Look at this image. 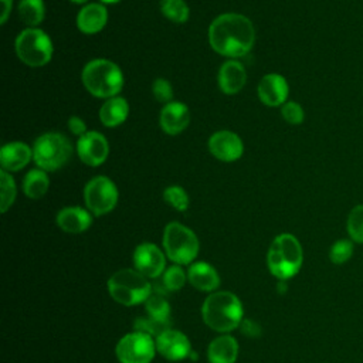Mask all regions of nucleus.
I'll list each match as a JSON object with an SVG mask.
<instances>
[{"label": "nucleus", "mask_w": 363, "mask_h": 363, "mask_svg": "<svg viewBox=\"0 0 363 363\" xmlns=\"http://www.w3.org/2000/svg\"><path fill=\"white\" fill-rule=\"evenodd\" d=\"M146 312L149 316L160 319V320H169L170 315V305L166 298V291L163 288L156 286L152 289L150 295L145 301Z\"/></svg>", "instance_id": "obj_25"}, {"label": "nucleus", "mask_w": 363, "mask_h": 363, "mask_svg": "<svg viewBox=\"0 0 363 363\" xmlns=\"http://www.w3.org/2000/svg\"><path fill=\"white\" fill-rule=\"evenodd\" d=\"M72 146L69 140L55 132L44 133L37 138L33 146V159L38 169L54 172L62 167L71 157Z\"/></svg>", "instance_id": "obj_6"}, {"label": "nucleus", "mask_w": 363, "mask_h": 363, "mask_svg": "<svg viewBox=\"0 0 363 363\" xmlns=\"http://www.w3.org/2000/svg\"><path fill=\"white\" fill-rule=\"evenodd\" d=\"M190 284L200 291H214L220 285V277L210 264L194 262L187 272Z\"/></svg>", "instance_id": "obj_21"}, {"label": "nucleus", "mask_w": 363, "mask_h": 363, "mask_svg": "<svg viewBox=\"0 0 363 363\" xmlns=\"http://www.w3.org/2000/svg\"><path fill=\"white\" fill-rule=\"evenodd\" d=\"M82 82L86 91L94 96L109 99L122 91L123 75L115 62L96 58L84 67Z\"/></svg>", "instance_id": "obj_3"}, {"label": "nucleus", "mask_w": 363, "mask_h": 363, "mask_svg": "<svg viewBox=\"0 0 363 363\" xmlns=\"http://www.w3.org/2000/svg\"><path fill=\"white\" fill-rule=\"evenodd\" d=\"M164 201L176 208L177 211H184L189 207V196L180 186H169L163 191Z\"/></svg>", "instance_id": "obj_31"}, {"label": "nucleus", "mask_w": 363, "mask_h": 363, "mask_svg": "<svg viewBox=\"0 0 363 363\" xmlns=\"http://www.w3.org/2000/svg\"><path fill=\"white\" fill-rule=\"evenodd\" d=\"M68 128L77 136H82V135H85L88 132L85 122L79 116H71L68 119Z\"/></svg>", "instance_id": "obj_36"}, {"label": "nucleus", "mask_w": 363, "mask_h": 363, "mask_svg": "<svg viewBox=\"0 0 363 363\" xmlns=\"http://www.w3.org/2000/svg\"><path fill=\"white\" fill-rule=\"evenodd\" d=\"M102 3H118L119 0H101Z\"/></svg>", "instance_id": "obj_39"}, {"label": "nucleus", "mask_w": 363, "mask_h": 363, "mask_svg": "<svg viewBox=\"0 0 363 363\" xmlns=\"http://www.w3.org/2000/svg\"><path fill=\"white\" fill-rule=\"evenodd\" d=\"M207 356L210 363H234L238 356V345L233 336H218L210 343Z\"/></svg>", "instance_id": "obj_22"}, {"label": "nucleus", "mask_w": 363, "mask_h": 363, "mask_svg": "<svg viewBox=\"0 0 363 363\" xmlns=\"http://www.w3.org/2000/svg\"><path fill=\"white\" fill-rule=\"evenodd\" d=\"M156 349L167 360H182L191 352L187 336L174 329H167L156 337Z\"/></svg>", "instance_id": "obj_14"}, {"label": "nucleus", "mask_w": 363, "mask_h": 363, "mask_svg": "<svg viewBox=\"0 0 363 363\" xmlns=\"http://www.w3.org/2000/svg\"><path fill=\"white\" fill-rule=\"evenodd\" d=\"M186 274L179 265L169 267L162 277V284L164 291H177L184 285Z\"/></svg>", "instance_id": "obj_32"}, {"label": "nucleus", "mask_w": 363, "mask_h": 363, "mask_svg": "<svg viewBox=\"0 0 363 363\" xmlns=\"http://www.w3.org/2000/svg\"><path fill=\"white\" fill-rule=\"evenodd\" d=\"M160 10L173 23H184L190 13L184 0H160Z\"/></svg>", "instance_id": "obj_27"}, {"label": "nucleus", "mask_w": 363, "mask_h": 363, "mask_svg": "<svg viewBox=\"0 0 363 363\" xmlns=\"http://www.w3.org/2000/svg\"><path fill=\"white\" fill-rule=\"evenodd\" d=\"M33 157V149L21 142H11L1 147L0 150V164L1 170L17 172L23 169Z\"/></svg>", "instance_id": "obj_17"}, {"label": "nucleus", "mask_w": 363, "mask_h": 363, "mask_svg": "<svg viewBox=\"0 0 363 363\" xmlns=\"http://www.w3.org/2000/svg\"><path fill=\"white\" fill-rule=\"evenodd\" d=\"M11 3L13 0H1V4H3V10H1V17H0V23L4 24L9 14H10V10H11Z\"/></svg>", "instance_id": "obj_37"}, {"label": "nucleus", "mask_w": 363, "mask_h": 363, "mask_svg": "<svg viewBox=\"0 0 363 363\" xmlns=\"http://www.w3.org/2000/svg\"><path fill=\"white\" fill-rule=\"evenodd\" d=\"M84 199L92 214L104 216L115 208L118 201V189L109 177L96 176L86 183Z\"/></svg>", "instance_id": "obj_9"}, {"label": "nucleus", "mask_w": 363, "mask_h": 363, "mask_svg": "<svg viewBox=\"0 0 363 363\" xmlns=\"http://www.w3.org/2000/svg\"><path fill=\"white\" fill-rule=\"evenodd\" d=\"M109 146L106 138L98 132H86L77 142V153L88 166H99L108 157Z\"/></svg>", "instance_id": "obj_11"}, {"label": "nucleus", "mask_w": 363, "mask_h": 363, "mask_svg": "<svg viewBox=\"0 0 363 363\" xmlns=\"http://www.w3.org/2000/svg\"><path fill=\"white\" fill-rule=\"evenodd\" d=\"M201 315L204 323L213 330L231 332L241 323L242 305L233 292H214L206 298Z\"/></svg>", "instance_id": "obj_2"}, {"label": "nucleus", "mask_w": 363, "mask_h": 363, "mask_svg": "<svg viewBox=\"0 0 363 363\" xmlns=\"http://www.w3.org/2000/svg\"><path fill=\"white\" fill-rule=\"evenodd\" d=\"M135 330L138 332H143L147 333L150 336H159L160 333H163L164 330L170 329V322L169 320H160L152 316H146V318H138L135 320Z\"/></svg>", "instance_id": "obj_30"}, {"label": "nucleus", "mask_w": 363, "mask_h": 363, "mask_svg": "<svg viewBox=\"0 0 363 363\" xmlns=\"http://www.w3.org/2000/svg\"><path fill=\"white\" fill-rule=\"evenodd\" d=\"M48 186H50V180L47 177L45 170L43 169L30 170L23 180V190L26 196L34 200L41 199L47 193Z\"/></svg>", "instance_id": "obj_24"}, {"label": "nucleus", "mask_w": 363, "mask_h": 363, "mask_svg": "<svg viewBox=\"0 0 363 363\" xmlns=\"http://www.w3.org/2000/svg\"><path fill=\"white\" fill-rule=\"evenodd\" d=\"M135 268L146 278H156L164 271V255L152 242H143L133 252Z\"/></svg>", "instance_id": "obj_12"}, {"label": "nucleus", "mask_w": 363, "mask_h": 363, "mask_svg": "<svg viewBox=\"0 0 363 363\" xmlns=\"http://www.w3.org/2000/svg\"><path fill=\"white\" fill-rule=\"evenodd\" d=\"M163 247L173 262L190 264L197 257L199 240L190 228L173 221L164 228Z\"/></svg>", "instance_id": "obj_7"}, {"label": "nucleus", "mask_w": 363, "mask_h": 363, "mask_svg": "<svg viewBox=\"0 0 363 363\" xmlns=\"http://www.w3.org/2000/svg\"><path fill=\"white\" fill-rule=\"evenodd\" d=\"M152 91H153V95L156 98V101L159 102H164V104H169L170 99L173 98V89H172V85L167 79L164 78H157L155 79L153 85H152Z\"/></svg>", "instance_id": "obj_35"}, {"label": "nucleus", "mask_w": 363, "mask_h": 363, "mask_svg": "<svg viewBox=\"0 0 363 363\" xmlns=\"http://www.w3.org/2000/svg\"><path fill=\"white\" fill-rule=\"evenodd\" d=\"M160 126L169 135L183 132L190 122L189 108L182 102H169L160 112Z\"/></svg>", "instance_id": "obj_16"}, {"label": "nucleus", "mask_w": 363, "mask_h": 363, "mask_svg": "<svg viewBox=\"0 0 363 363\" xmlns=\"http://www.w3.org/2000/svg\"><path fill=\"white\" fill-rule=\"evenodd\" d=\"M72 3H77V4H82V3H85V1H88V0H71Z\"/></svg>", "instance_id": "obj_38"}, {"label": "nucleus", "mask_w": 363, "mask_h": 363, "mask_svg": "<svg viewBox=\"0 0 363 363\" xmlns=\"http://www.w3.org/2000/svg\"><path fill=\"white\" fill-rule=\"evenodd\" d=\"M302 247L292 234H281L272 241L267 262L271 274L279 279L294 277L302 265Z\"/></svg>", "instance_id": "obj_4"}, {"label": "nucleus", "mask_w": 363, "mask_h": 363, "mask_svg": "<svg viewBox=\"0 0 363 363\" xmlns=\"http://www.w3.org/2000/svg\"><path fill=\"white\" fill-rule=\"evenodd\" d=\"M353 254V244L349 240H339L336 241L329 251L330 261L333 264H343L346 262Z\"/></svg>", "instance_id": "obj_33"}, {"label": "nucleus", "mask_w": 363, "mask_h": 363, "mask_svg": "<svg viewBox=\"0 0 363 363\" xmlns=\"http://www.w3.org/2000/svg\"><path fill=\"white\" fill-rule=\"evenodd\" d=\"M258 98L268 106L284 105L288 98V82L279 74H267L258 84Z\"/></svg>", "instance_id": "obj_15"}, {"label": "nucleus", "mask_w": 363, "mask_h": 363, "mask_svg": "<svg viewBox=\"0 0 363 363\" xmlns=\"http://www.w3.org/2000/svg\"><path fill=\"white\" fill-rule=\"evenodd\" d=\"M128 112H129V105L126 99L122 96H113L106 99V102L101 106L99 121L105 126L113 128L125 122V119L128 118Z\"/></svg>", "instance_id": "obj_23"}, {"label": "nucleus", "mask_w": 363, "mask_h": 363, "mask_svg": "<svg viewBox=\"0 0 363 363\" xmlns=\"http://www.w3.org/2000/svg\"><path fill=\"white\" fill-rule=\"evenodd\" d=\"M156 350V342L150 335L132 332L116 345V357L121 363H150Z\"/></svg>", "instance_id": "obj_10"}, {"label": "nucleus", "mask_w": 363, "mask_h": 363, "mask_svg": "<svg viewBox=\"0 0 363 363\" xmlns=\"http://www.w3.org/2000/svg\"><path fill=\"white\" fill-rule=\"evenodd\" d=\"M109 295L125 306L142 303L152 292L147 278L138 269H119L108 281Z\"/></svg>", "instance_id": "obj_5"}, {"label": "nucleus", "mask_w": 363, "mask_h": 363, "mask_svg": "<svg viewBox=\"0 0 363 363\" xmlns=\"http://www.w3.org/2000/svg\"><path fill=\"white\" fill-rule=\"evenodd\" d=\"M346 228L352 241L363 244V204H357L350 210Z\"/></svg>", "instance_id": "obj_28"}, {"label": "nucleus", "mask_w": 363, "mask_h": 363, "mask_svg": "<svg viewBox=\"0 0 363 363\" xmlns=\"http://www.w3.org/2000/svg\"><path fill=\"white\" fill-rule=\"evenodd\" d=\"M255 40L254 26L242 14L225 13L218 16L208 28L211 48L224 57L245 55Z\"/></svg>", "instance_id": "obj_1"}, {"label": "nucleus", "mask_w": 363, "mask_h": 363, "mask_svg": "<svg viewBox=\"0 0 363 363\" xmlns=\"http://www.w3.org/2000/svg\"><path fill=\"white\" fill-rule=\"evenodd\" d=\"M18 14L24 24L30 27L38 26L44 20L45 9L43 0H20Z\"/></svg>", "instance_id": "obj_26"}, {"label": "nucleus", "mask_w": 363, "mask_h": 363, "mask_svg": "<svg viewBox=\"0 0 363 363\" xmlns=\"http://www.w3.org/2000/svg\"><path fill=\"white\" fill-rule=\"evenodd\" d=\"M0 210L6 213L16 199V184L6 170H0Z\"/></svg>", "instance_id": "obj_29"}, {"label": "nucleus", "mask_w": 363, "mask_h": 363, "mask_svg": "<svg viewBox=\"0 0 363 363\" xmlns=\"http://www.w3.org/2000/svg\"><path fill=\"white\" fill-rule=\"evenodd\" d=\"M108 20V11L105 6L91 3L84 6L77 16V27L85 34H95L101 31Z\"/></svg>", "instance_id": "obj_19"}, {"label": "nucleus", "mask_w": 363, "mask_h": 363, "mask_svg": "<svg viewBox=\"0 0 363 363\" xmlns=\"http://www.w3.org/2000/svg\"><path fill=\"white\" fill-rule=\"evenodd\" d=\"M247 81V72L241 62L230 60L224 62L218 71V85L227 95L237 94L242 89Z\"/></svg>", "instance_id": "obj_18"}, {"label": "nucleus", "mask_w": 363, "mask_h": 363, "mask_svg": "<svg viewBox=\"0 0 363 363\" xmlns=\"http://www.w3.org/2000/svg\"><path fill=\"white\" fill-rule=\"evenodd\" d=\"M281 113H282L284 119L291 125H299L303 122V118H305L302 106L294 101L285 102L281 108Z\"/></svg>", "instance_id": "obj_34"}, {"label": "nucleus", "mask_w": 363, "mask_h": 363, "mask_svg": "<svg viewBox=\"0 0 363 363\" xmlns=\"http://www.w3.org/2000/svg\"><path fill=\"white\" fill-rule=\"evenodd\" d=\"M16 52L26 65L43 67L52 57V44L43 30L27 28L16 38Z\"/></svg>", "instance_id": "obj_8"}, {"label": "nucleus", "mask_w": 363, "mask_h": 363, "mask_svg": "<svg viewBox=\"0 0 363 363\" xmlns=\"http://www.w3.org/2000/svg\"><path fill=\"white\" fill-rule=\"evenodd\" d=\"M210 153L223 162H234L241 157L244 146L238 135L231 130H218L208 139Z\"/></svg>", "instance_id": "obj_13"}, {"label": "nucleus", "mask_w": 363, "mask_h": 363, "mask_svg": "<svg viewBox=\"0 0 363 363\" xmlns=\"http://www.w3.org/2000/svg\"><path fill=\"white\" fill-rule=\"evenodd\" d=\"M91 214L82 207H65L57 214V224L65 233H82L91 225Z\"/></svg>", "instance_id": "obj_20"}]
</instances>
